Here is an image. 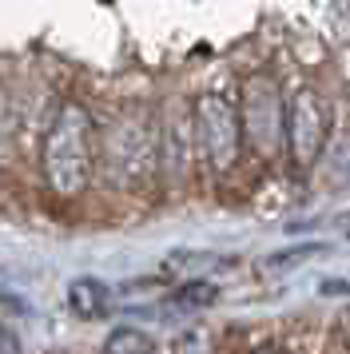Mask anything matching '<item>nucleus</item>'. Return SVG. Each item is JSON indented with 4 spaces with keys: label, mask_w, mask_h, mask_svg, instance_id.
<instances>
[{
    "label": "nucleus",
    "mask_w": 350,
    "mask_h": 354,
    "mask_svg": "<svg viewBox=\"0 0 350 354\" xmlns=\"http://www.w3.org/2000/svg\"><path fill=\"white\" fill-rule=\"evenodd\" d=\"M255 354H283L279 346H263V351H255Z\"/></svg>",
    "instance_id": "4468645a"
},
{
    "label": "nucleus",
    "mask_w": 350,
    "mask_h": 354,
    "mask_svg": "<svg viewBox=\"0 0 350 354\" xmlns=\"http://www.w3.org/2000/svg\"><path fill=\"white\" fill-rule=\"evenodd\" d=\"M331 144V100L318 84H295L286 88L283 115V160L295 171H311L326 156Z\"/></svg>",
    "instance_id": "39448f33"
},
{
    "label": "nucleus",
    "mask_w": 350,
    "mask_h": 354,
    "mask_svg": "<svg viewBox=\"0 0 350 354\" xmlns=\"http://www.w3.org/2000/svg\"><path fill=\"white\" fill-rule=\"evenodd\" d=\"M322 295H350V283H322Z\"/></svg>",
    "instance_id": "ddd939ff"
},
{
    "label": "nucleus",
    "mask_w": 350,
    "mask_h": 354,
    "mask_svg": "<svg viewBox=\"0 0 350 354\" xmlns=\"http://www.w3.org/2000/svg\"><path fill=\"white\" fill-rule=\"evenodd\" d=\"M100 120L84 100H60L40 131V179L56 199H80L95 183Z\"/></svg>",
    "instance_id": "f257e3e1"
},
{
    "label": "nucleus",
    "mask_w": 350,
    "mask_h": 354,
    "mask_svg": "<svg viewBox=\"0 0 350 354\" xmlns=\"http://www.w3.org/2000/svg\"><path fill=\"white\" fill-rule=\"evenodd\" d=\"M172 354H211V338L207 330H183L172 342Z\"/></svg>",
    "instance_id": "9d476101"
},
{
    "label": "nucleus",
    "mask_w": 350,
    "mask_h": 354,
    "mask_svg": "<svg viewBox=\"0 0 350 354\" xmlns=\"http://www.w3.org/2000/svg\"><path fill=\"white\" fill-rule=\"evenodd\" d=\"M95 176H104L116 192H140L156 176V108L143 100H127L100 120V151Z\"/></svg>",
    "instance_id": "f03ea898"
},
{
    "label": "nucleus",
    "mask_w": 350,
    "mask_h": 354,
    "mask_svg": "<svg viewBox=\"0 0 350 354\" xmlns=\"http://www.w3.org/2000/svg\"><path fill=\"white\" fill-rule=\"evenodd\" d=\"M0 354H24L20 335H16L12 326H4V322H0Z\"/></svg>",
    "instance_id": "f8f14e48"
},
{
    "label": "nucleus",
    "mask_w": 350,
    "mask_h": 354,
    "mask_svg": "<svg viewBox=\"0 0 350 354\" xmlns=\"http://www.w3.org/2000/svg\"><path fill=\"white\" fill-rule=\"evenodd\" d=\"M239 128H243V151L255 160L275 163L283 156V115H286V88L270 68H251L235 88Z\"/></svg>",
    "instance_id": "7ed1b4c3"
},
{
    "label": "nucleus",
    "mask_w": 350,
    "mask_h": 354,
    "mask_svg": "<svg viewBox=\"0 0 350 354\" xmlns=\"http://www.w3.org/2000/svg\"><path fill=\"white\" fill-rule=\"evenodd\" d=\"M191 120H195V144L199 163L215 179L231 176L243 160V128H239V104L235 92L207 88L191 100Z\"/></svg>",
    "instance_id": "20e7f679"
},
{
    "label": "nucleus",
    "mask_w": 350,
    "mask_h": 354,
    "mask_svg": "<svg viewBox=\"0 0 350 354\" xmlns=\"http://www.w3.org/2000/svg\"><path fill=\"white\" fill-rule=\"evenodd\" d=\"M199 167V144H195V120L191 100L172 96L156 108V176L172 187L191 183Z\"/></svg>",
    "instance_id": "423d86ee"
},
{
    "label": "nucleus",
    "mask_w": 350,
    "mask_h": 354,
    "mask_svg": "<svg viewBox=\"0 0 350 354\" xmlns=\"http://www.w3.org/2000/svg\"><path fill=\"white\" fill-rule=\"evenodd\" d=\"M64 303H68V310L80 315V319H100V315L111 306V287L108 283H100L95 274H80V279L68 283Z\"/></svg>",
    "instance_id": "0eeeda50"
},
{
    "label": "nucleus",
    "mask_w": 350,
    "mask_h": 354,
    "mask_svg": "<svg viewBox=\"0 0 350 354\" xmlns=\"http://www.w3.org/2000/svg\"><path fill=\"white\" fill-rule=\"evenodd\" d=\"M167 303L175 310H207V306L219 303V287L207 283V279H191V283H183V287H175L167 295Z\"/></svg>",
    "instance_id": "1a4fd4ad"
},
{
    "label": "nucleus",
    "mask_w": 350,
    "mask_h": 354,
    "mask_svg": "<svg viewBox=\"0 0 350 354\" xmlns=\"http://www.w3.org/2000/svg\"><path fill=\"white\" fill-rule=\"evenodd\" d=\"M322 251V243H306V247H291V251H279V255H270V267H283V263H302L306 255H318Z\"/></svg>",
    "instance_id": "9b49d317"
},
{
    "label": "nucleus",
    "mask_w": 350,
    "mask_h": 354,
    "mask_svg": "<svg viewBox=\"0 0 350 354\" xmlns=\"http://www.w3.org/2000/svg\"><path fill=\"white\" fill-rule=\"evenodd\" d=\"M100 354H156V338L143 326H116V330H108Z\"/></svg>",
    "instance_id": "6e6552de"
}]
</instances>
